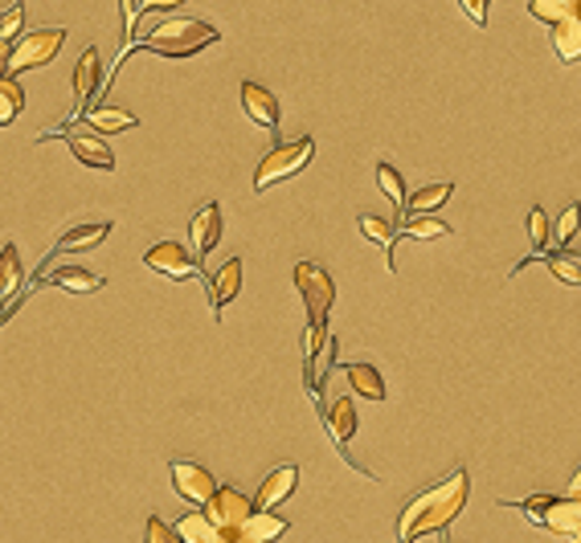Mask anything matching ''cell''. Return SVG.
Wrapping results in <instances>:
<instances>
[{
  "label": "cell",
  "mask_w": 581,
  "mask_h": 543,
  "mask_svg": "<svg viewBox=\"0 0 581 543\" xmlns=\"http://www.w3.org/2000/svg\"><path fill=\"white\" fill-rule=\"evenodd\" d=\"M467 491H472L467 470L455 465V470H451L442 482H434L430 491L414 495L406 507H402L397 543H414V540H422V535H430V531H446L458 519V511L467 507Z\"/></svg>",
  "instance_id": "6da1fadb"
},
{
  "label": "cell",
  "mask_w": 581,
  "mask_h": 543,
  "mask_svg": "<svg viewBox=\"0 0 581 543\" xmlns=\"http://www.w3.org/2000/svg\"><path fill=\"white\" fill-rule=\"evenodd\" d=\"M213 42H221L218 25L197 21V16H169L143 37V49H152L160 58H193V54L209 49Z\"/></svg>",
  "instance_id": "7a4b0ae2"
},
{
  "label": "cell",
  "mask_w": 581,
  "mask_h": 543,
  "mask_svg": "<svg viewBox=\"0 0 581 543\" xmlns=\"http://www.w3.org/2000/svg\"><path fill=\"white\" fill-rule=\"evenodd\" d=\"M315 143L303 135V140L295 143H275L267 155H263V164L254 168V192H267L270 185H279V180H287V176H295V172L307 168V160H312Z\"/></svg>",
  "instance_id": "3957f363"
},
{
  "label": "cell",
  "mask_w": 581,
  "mask_h": 543,
  "mask_svg": "<svg viewBox=\"0 0 581 543\" xmlns=\"http://www.w3.org/2000/svg\"><path fill=\"white\" fill-rule=\"evenodd\" d=\"M524 515L536 519L541 528L557 531V535H578L581 531V503L578 498H553V495H533L524 503Z\"/></svg>",
  "instance_id": "277c9868"
},
{
  "label": "cell",
  "mask_w": 581,
  "mask_h": 543,
  "mask_svg": "<svg viewBox=\"0 0 581 543\" xmlns=\"http://www.w3.org/2000/svg\"><path fill=\"white\" fill-rule=\"evenodd\" d=\"M66 46V29H33L25 33L21 42L9 54V74H21V70H37V66H49L58 58V49Z\"/></svg>",
  "instance_id": "5b68a950"
},
{
  "label": "cell",
  "mask_w": 581,
  "mask_h": 543,
  "mask_svg": "<svg viewBox=\"0 0 581 543\" xmlns=\"http://www.w3.org/2000/svg\"><path fill=\"white\" fill-rule=\"evenodd\" d=\"M295 286H299V295H303V303H307L312 327L324 331V323H328V307H332V298H336L332 274L328 270H319L315 262H299L295 265Z\"/></svg>",
  "instance_id": "8992f818"
},
{
  "label": "cell",
  "mask_w": 581,
  "mask_h": 543,
  "mask_svg": "<svg viewBox=\"0 0 581 543\" xmlns=\"http://www.w3.org/2000/svg\"><path fill=\"white\" fill-rule=\"evenodd\" d=\"M205 515L213 519V528L218 531H237L254 515V498H246L242 491H234V486H218L213 498L205 503Z\"/></svg>",
  "instance_id": "52a82bcc"
},
{
  "label": "cell",
  "mask_w": 581,
  "mask_h": 543,
  "mask_svg": "<svg viewBox=\"0 0 581 543\" xmlns=\"http://www.w3.org/2000/svg\"><path fill=\"white\" fill-rule=\"evenodd\" d=\"M169 470H173L176 495L185 498V503H193V507H205V503L213 498V491H218V479H213L201 462H185V458H176Z\"/></svg>",
  "instance_id": "ba28073f"
},
{
  "label": "cell",
  "mask_w": 581,
  "mask_h": 543,
  "mask_svg": "<svg viewBox=\"0 0 581 543\" xmlns=\"http://www.w3.org/2000/svg\"><path fill=\"white\" fill-rule=\"evenodd\" d=\"M143 265H148V270H160L164 279H173V282L193 279V274L201 270V262H197L185 246H176V241H156V246L143 253Z\"/></svg>",
  "instance_id": "9c48e42d"
},
{
  "label": "cell",
  "mask_w": 581,
  "mask_h": 543,
  "mask_svg": "<svg viewBox=\"0 0 581 543\" xmlns=\"http://www.w3.org/2000/svg\"><path fill=\"white\" fill-rule=\"evenodd\" d=\"M221 225H225V221H221V204H201V209H197V213H193L189 217V237H193V258H197V262H201L205 253H209V249L218 246V237H221Z\"/></svg>",
  "instance_id": "30bf717a"
},
{
  "label": "cell",
  "mask_w": 581,
  "mask_h": 543,
  "mask_svg": "<svg viewBox=\"0 0 581 543\" xmlns=\"http://www.w3.org/2000/svg\"><path fill=\"white\" fill-rule=\"evenodd\" d=\"M242 107H246V115H251L258 127H267V131H275L279 127V98L267 91V86H258V82H242Z\"/></svg>",
  "instance_id": "8fae6325"
},
{
  "label": "cell",
  "mask_w": 581,
  "mask_h": 543,
  "mask_svg": "<svg viewBox=\"0 0 581 543\" xmlns=\"http://www.w3.org/2000/svg\"><path fill=\"white\" fill-rule=\"evenodd\" d=\"M299 486V465H279V470H270L263 486H258V498H254V507L258 511H270V507H279L291 498V491Z\"/></svg>",
  "instance_id": "7c38bea8"
},
{
  "label": "cell",
  "mask_w": 581,
  "mask_h": 543,
  "mask_svg": "<svg viewBox=\"0 0 581 543\" xmlns=\"http://www.w3.org/2000/svg\"><path fill=\"white\" fill-rule=\"evenodd\" d=\"M111 233V221H86V225H74V229H66L58 237V253H86V249H95L107 241Z\"/></svg>",
  "instance_id": "4fadbf2b"
},
{
  "label": "cell",
  "mask_w": 581,
  "mask_h": 543,
  "mask_svg": "<svg viewBox=\"0 0 581 543\" xmlns=\"http://www.w3.org/2000/svg\"><path fill=\"white\" fill-rule=\"evenodd\" d=\"M98 70H103V62H98V49H82L79 58V70H74V98H79V115H86V103H91V94L98 91Z\"/></svg>",
  "instance_id": "5bb4252c"
},
{
  "label": "cell",
  "mask_w": 581,
  "mask_h": 543,
  "mask_svg": "<svg viewBox=\"0 0 581 543\" xmlns=\"http://www.w3.org/2000/svg\"><path fill=\"white\" fill-rule=\"evenodd\" d=\"M66 143H70V152L79 155L82 164H91V168H115V155L111 147L98 135H79V131H66Z\"/></svg>",
  "instance_id": "9a60e30c"
},
{
  "label": "cell",
  "mask_w": 581,
  "mask_h": 543,
  "mask_svg": "<svg viewBox=\"0 0 581 543\" xmlns=\"http://www.w3.org/2000/svg\"><path fill=\"white\" fill-rule=\"evenodd\" d=\"M86 123H91V131L95 135H111V131H127V127H136L140 119L131 115V110L124 107H91L86 115H82Z\"/></svg>",
  "instance_id": "2e32d148"
},
{
  "label": "cell",
  "mask_w": 581,
  "mask_h": 543,
  "mask_svg": "<svg viewBox=\"0 0 581 543\" xmlns=\"http://www.w3.org/2000/svg\"><path fill=\"white\" fill-rule=\"evenodd\" d=\"M237 531H242L246 540L275 543V540H279V535L287 531V519H283V515H270V511H258V507H254V515H251V519H246V523H242Z\"/></svg>",
  "instance_id": "e0dca14e"
},
{
  "label": "cell",
  "mask_w": 581,
  "mask_h": 543,
  "mask_svg": "<svg viewBox=\"0 0 581 543\" xmlns=\"http://www.w3.org/2000/svg\"><path fill=\"white\" fill-rule=\"evenodd\" d=\"M553 54H557L561 62H578L581 58V21L578 16H569V21H557V25H553Z\"/></svg>",
  "instance_id": "ac0fdd59"
},
{
  "label": "cell",
  "mask_w": 581,
  "mask_h": 543,
  "mask_svg": "<svg viewBox=\"0 0 581 543\" xmlns=\"http://www.w3.org/2000/svg\"><path fill=\"white\" fill-rule=\"evenodd\" d=\"M49 286H62V291H74V295H95L103 291V279L91 274V270H79V265H62L49 274Z\"/></svg>",
  "instance_id": "d6986e66"
},
{
  "label": "cell",
  "mask_w": 581,
  "mask_h": 543,
  "mask_svg": "<svg viewBox=\"0 0 581 543\" xmlns=\"http://www.w3.org/2000/svg\"><path fill=\"white\" fill-rule=\"evenodd\" d=\"M176 535L185 543H218L221 540V531L213 528V519L205 511H189V515H181V523H176Z\"/></svg>",
  "instance_id": "ffe728a7"
},
{
  "label": "cell",
  "mask_w": 581,
  "mask_h": 543,
  "mask_svg": "<svg viewBox=\"0 0 581 543\" xmlns=\"http://www.w3.org/2000/svg\"><path fill=\"white\" fill-rule=\"evenodd\" d=\"M345 376H348V385L357 388L361 397H369V401H385V380H381V373L373 368V364H348Z\"/></svg>",
  "instance_id": "44dd1931"
},
{
  "label": "cell",
  "mask_w": 581,
  "mask_h": 543,
  "mask_svg": "<svg viewBox=\"0 0 581 543\" xmlns=\"http://www.w3.org/2000/svg\"><path fill=\"white\" fill-rule=\"evenodd\" d=\"M237 286H242V258H230V262H225L218 274H213V303H218V307L234 303Z\"/></svg>",
  "instance_id": "7402d4cb"
},
{
  "label": "cell",
  "mask_w": 581,
  "mask_h": 543,
  "mask_svg": "<svg viewBox=\"0 0 581 543\" xmlns=\"http://www.w3.org/2000/svg\"><path fill=\"white\" fill-rule=\"evenodd\" d=\"M528 13L545 25H557V21H569L578 16L581 21V0H528Z\"/></svg>",
  "instance_id": "603a6c76"
},
{
  "label": "cell",
  "mask_w": 581,
  "mask_h": 543,
  "mask_svg": "<svg viewBox=\"0 0 581 543\" xmlns=\"http://www.w3.org/2000/svg\"><path fill=\"white\" fill-rule=\"evenodd\" d=\"M451 201V185L446 180H434V185H422L414 197H406V209L409 213H434L442 204Z\"/></svg>",
  "instance_id": "cb8c5ba5"
},
{
  "label": "cell",
  "mask_w": 581,
  "mask_h": 543,
  "mask_svg": "<svg viewBox=\"0 0 581 543\" xmlns=\"http://www.w3.org/2000/svg\"><path fill=\"white\" fill-rule=\"evenodd\" d=\"M328 421H332V434H336V441H340V446H348V441H352V434H357V404L348 401V397H340V401L332 404Z\"/></svg>",
  "instance_id": "d4e9b609"
},
{
  "label": "cell",
  "mask_w": 581,
  "mask_h": 543,
  "mask_svg": "<svg viewBox=\"0 0 581 543\" xmlns=\"http://www.w3.org/2000/svg\"><path fill=\"white\" fill-rule=\"evenodd\" d=\"M21 291V258H16V246L0 249V303L13 298Z\"/></svg>",
  "instance_id": "484cf974"
},
{
  "label": "cell",
  "mask_w": 581,
  "mask_h": 543,
  "mask_svg": "<svg viewBox=\"0 0 581 543\" xmlns=\"http://www.w3.org/2000/svg\"><path fill=\"white\" fill-rule=\"evenodd\" d=\"M25 107V91L16 86V78H0V127L13 123Z\"/></svg>",
  "instance_id": "4316f807"
},
{
  "label": "cell",
  "mask_w": 581,
  "mask_h": 543,
  "mask_svg": "<svg viewBox=\"0 0 581 543\" xmlns=\"http://www.w3.org/2000/svg\"><path fill=\"white\" fill-rule=\"evenodd\" d=\"M377 188L397 209H406V185H402V172L393 168V164H377Z\"/></svg>",
  "instance_id": "83f0119b"
},
{
  "label": "cell",
  "mask_w": 581,
  "mask_h": 543,
  "mask_svg": "<svg viewBox=\"0 0 581 543\" xmlns=\"http://www.w3.org/2000/svg\"><path fill=\"white\" fill-rule=\"evenodd\" d=\"M402 233H409V237H446V221L439 217H426V213H414V217L402 221Z\"/></svg>",
  "instance_id": "f1b7e54d"
},
{
  "label": "cell",
  "mask_w": 581,
  "mask_h": 543,
  "mask_svg": "<svg viewBox=\"0 0 581 543\" xmlns=\"http://www.w3.org/2000/svg\"><path fill=\"white\" fill-rule=\"evenodd\" d=\"M361 233L369 237V241H377V246L393 249V237H397V229H393L385 217H373V213H364L361 217Z\"/></svg>",
  "instance_id": "f546056e"
},
{
  "label": "cell",
  "mask_w": 581,
  "mask_h": 543,
  "mask_svg": "<svg viewBox=\"0 0 581 543\" xmlns=\"http://www.w3.org/2000/svg\"><path fill=\"white\" fill-rule=\"evenodd\" d=\"M545 265H549L553 274L566 282V286H581V262L578 258H569V253H553V258H545Z\"/></svg>",
  "instance_id": "4dcf8cb0"
},
{
  "label": "cell",
  "mask_w": 581,
  "mask_h": 543,
  "mask_svg": "<svg viewBox=\"0 0 581 543\" xmlns=\"http://www.w3.org/2000/svg\"><path fill=\"white\" fill-rule=\"evenodd\" d=\"M528 241H533V249L549 246V213H545L541 204L528 209Z\"/></svg>",
  "instance_id": "1f68e13d"
},
{
  "label": "cell",
  "mask_w": 581,
  "mask_h": 543,
  "mask_svg": "<svg viewBox=\"0 0 581 543\" xmlns=\"http://www.w3.org/2000/svg\"><path fill=\"white\" fill-rule=\"evenodd\" d=\"M143 543H185L176 535V528H169L160 515H152L148 523H143Z\"/></svg>",
  "instance_id": "d6a6232c"
},
{
  "label": "cell",
  "mask_w": 581,
  "mask_h": 543,
  "mask_svg": "<svg viewBox=\"0 0 581 543\" xmlns=\"http://www.w3.org/2000/svg\"><path fill=\"white\" fill-rule=\"evenodd\" d=\"M21 25H25V4L16 0V4H9V9L0 13V37H4V42H13L16 33H21Z\"/></svg>",
  "instance_id": "836d02e7"
},
{
  "label": "cell",
  "mask_w": 581,
  "mask_h": 543,
  "mask_svg": "<svg viewBox=\"0 0 581 543\" xmlns=\"http://www.w3.org/2000/svg\"><path fill=\"white\" fill-rule=\"evenodd\" d=\"M578 225H581V204H566V213L557 217V241L569 246V241H573V233H578Z\"/></svg>",
  "instance_id": "e575fe53"
},
{
  "label": "cell",
  "mask_w": 581,
  "mask_h": 543,
  "mask_svg": "<svg viewBox=\"0 0 581 543\" xmlns=\"http://www.w3.org/2000/svg\"><path fill=\"white\" fill-rule=\"evenodd\" d=\"M458 4H463V9H467V16H472L475 25L484 29V25H487V4H491V0H458Z\"/></svg>",
  "instance_id": "d590c367"
},
{
  "label": "cell",
  "mask_w": 581,
  "mask_h": 543,
  "mask_svg": "<svg viewBox=\"0 0 581 543\" xmlns=\"http://www.w3.org/2000/svg\"><path fill=\"white\" fill-rule=\"evenodd\" d=\"M119 4H124V58H127L131 54L127 42H131V25H136V9H131V0H119Z\"/></svg>",
  "instance_id": "8d00e7d4"
},
{
  "label": "cell",
  "mask_w": 581,
  "mask_h": 543,
  "mask_svg": "<svg viewBox=\"0 0 581 543\" xmlns=\"http://www.w3.org/2000/svg\"><path fill=\"white\" fill-rule=\"evenodd\" d=\"M185 0H143L136 13H156V9H181Z\"/></svg>",
  "instance_id": "74e56055"
},
{
  "label": "cell",
  "mask_w": 581,
  "mask_h": 543,
  "mask_svg": "<svg viewBox=\"0 0 581 543\" xmlns=\"http://www.w3.org/2000/svg\"><path fill=\"white\" fill-rule=\"evenodd\" d=\"M9 54H13V42L0 37V78H4V70H9Z\"/></svg>",
  "instance_id": "f35d334b"
},
{
  "label": "cell",
  "mask_w": 581,
  "mask_h": 543,
  "mask_svg": "<svg viewBox=\"0 0 581 543\" xmlns=\"http://www.w3.org/2000/svg\"><path fill=\"white\" fill-rule=\"evenodd\" d=\"M221 540H225V543H258V540H246L242 531H221Z\"/></svg>",
  "instance_id": "ab89813d"
},
{
  "label": "cell",
  "mask_w": 581,
  "mask_h": 543,
  "mask_svg": "<svg viewBox=\"0 0 581 543\" xmlns=\"http://www.w3.org/2000/svg\"><path fill=\"white\" fill-rule=\"evenodd\" d=\"M569 498H578L581 503V465H578V474H573V482H569Z\"/></svg>",
  "instance_id": "60d3db41"
},
{
  "label": "cell",
  "mask_w": 581,
  "mask_h": 543,
  "mask_svg": "<svg viewBox=\"0 0 581 543\" xmlns=\"http://www.w3.org/2000/svg\"><path fill=\"white\" fill-rule=\"evenodd\" d=\"M569 543H581V531H578V535H569Z\"/></svg>",
  "instance_id": "b9f144b4"
},
{
  "label": "cell",
  "mask_w": 581,
  "mask_h": 543,
  "mask_svg": "<svg viewBox=\"0 0 581 543\" xmlns=\"http://www.w3.org/2000/svg\"><path fill=\"white\" fill-rule=\"evenodd\" d=\"M578 262H581V253H578Z\"/></svg>",
  "instance_id": "7bdbcfd3"
},
{
  "label": "cell",
  "mask_w": 581,
  "mask_h": 543,
  "mask_svg": "<svg viewBox=\"0 0 581 543\" xmlns=\"http://www.w3.org/2000/svg\"><path fill=\"white\" fill-rule=\"evenodd\" d=\"M218 543H225V540H218Z\"/></svg>",
  "instance_id": "ee69618b"
}]
</instances>
